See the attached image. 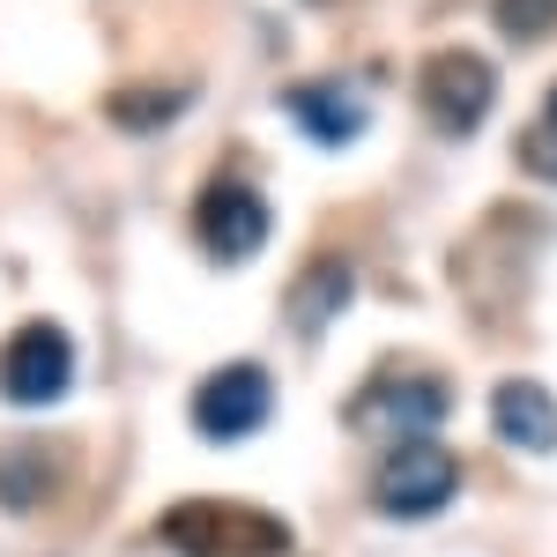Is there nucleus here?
<instances>
[{
    "mask_svg": "<svg viewBox=\"0 0 557 557\" xmlns=\"http://www.w3.org/2000/svg\"><path fill=\"white\" fill-rule=\"evenodd\" d=\"M178 97L172 89H127V97H112V120L120 127H157V120H172Z\"/></svg>",
    "mask_w": 557,
    "mask_h": 557,
    "instance_id": "f8f14e48",
    "label": "nucleus"
},
{
    "mask_svg": "<svg viewBox=\"0 0 557 557\" xmlns=\"http://www.w3.org/2000/svg\"><path fill=\"white\" fill-rule=\"evenodd\" d=\"M520 164H528L535 178H550V186H557V127H550V120L520 134Z\"/></svg>",
    "mask_w": 557,
    "mask_h": 557,
    "instance_id": "ddd939ff",
    "label": "nucleus"
},
{
    "mask_svg": "<svg viewBox=\"0 0 557 557\" xmlns=\"http://www.w3.org/2000/svg\"><path fill=\"white\" fill-rule=\"evenodd\" d=\"M417 104H424V120L438 134H475L491 120V104H498V67L483 52H469V45H446V52H431L417 67Z\"/></svg>",
    "mask_w": 557,
    "mask_h": 557,
    "instance_id": "7ed1b4c3",
    "label": "nucleus"
},
{
    "mask_svg": "<svg viewBox=\"0 0 557 557\" xmlns=\"http://www.w3.org/2000/svg\"><path fill=\"white\" fill-rule=\"evenodd\" d=\"M438 417H446V386L431 380V372L386 380V386H372V394L349 409V424H357V431H394V438H424ZM394 438H386V446H394Z\"/></svg>",
    "mask_w": 557,
    "mask_h": 557,
    "instance_id": "0eeeda50",
    "label": "nucleus"
},
{
    "mask_svg": "<svg viewBox=\"0 0 557 557\" xmlns=\"http://www.w3.org/2000/svg\"><path fill=\"white\" fill-rule=\"evenodd\" d=\"M491 15H498V30L520 38V45L557 30V0H491Z\"/></svg>",
    "mask_w": 557,
    "mask_h": 557,
    "instance_id": "9b49d317",
    "label": "nucleus"
},
{
    "mask_svg": "<svg viewBox=\"0 0 557 557\" xmlns=\"http://www.w3.org/2000/svg\"><path fill=\"white\" fill-rule=\"evenodd\" d=\"M268 409H275V394H268V372L260 364H223V372H209V380L194 386V431L215 438V446L253 438L268 424Z\"/></svg>",
    "mask_w": 557,
    "mask_h": 557,
    "instance_id": "423d86ee",
    "label": "nucleus"
},
{
    "mask_svg": "<svg viewBox=\"0 0 557 557\" xmlns=\"http://www.w3.org/2000/svg\"><path fill=\"white\" fill-rule=\"evenodd\" d=\"M543 120H550V127H557V89H550V112H543Z\"/></svg>",
    "mask_w": 557,
    "mask_h": 557,
    "instance_id": "4468645a",
    "label": "nucleus"
},
{
    "mask_svg": "<svg viewBox=\"0 0 557 557\" xmlns=\"http://www.w3.org/2000/svg\"><path fill=\"white\" fill-rule=\"evenodd\" d=\"M491 431L520 454H557V394L543 380H498L491 386Z\"/></svg>",
    "mask_w": 557,
    "mask_h": 557,
    "instance_id": "6e6552de",
    "label": "nucleus"
},
{
    "mask_svg": "<svg viewBox=\"0 0 557 557\" xmlns=\"http://www.w3.org/2000/svg\"><path fill=\"white\" fill-rule=\"evenodd\" d=\"M290 120H298L312 141L343 149V141L364 134V97L343 89V83H305V89H290Z\"/></svg>",
    "mask_w": 557,
    "mask_h": 557,
    "instance_id": "1a4fd4ad",
    "label": "nucleus"
},
{
    "mask_svg": "<svg viewBox=\"0 0 557 557\" xmlns=\"http://www.w3.org/2000/svg\"><path fill=\"white\" fill-rule=\"evenodd\" d=\"M157 535L178 557H290V520L253 498H178Z\"/></svg>",
    "mask_w": 557,
    "mask_h": 557,
    "instance_id": "f257e3e1",
    "label": "nucleus"
},
{
    "mask_svg": "<svg viewBox=\"0 0 557 557\" xmlns=\"http://www.w3.org/2000/svg\"><path fill=\"white\" fill-rule=\"evenodd\" d=\"M75 386V343L52 327V320H30V327H15L8 349H0V394L15 401V409H45V401H60Z\"/></svg>",
    "mask_w": 557,
    "mask_h": 557,
    "instance_id": "39448f33",
    "label": "nucleus"
},
{
    "mask_svg": "<svg viewBox=\"0 0 557 557\" xmlns=\"http://www.w3.org/2000/svg\"><path fill=\"white\" fill-rule=\"evenodd\" d=\"M461 491V461L438 446V438H394L372 469V506L386 520H431L454 506Z\"/></svg>",
    "mask_w": 557,
    "mask_h": 557,
    "instance_id": "f03ea898",
    "label": "nucleus"
},
{
    "mask_svg": "<svg viewBox=\"0 0 557 557\" xmlns=\"http://www.w3.org/2000/svg\"><path fill=\"white\" fill-rule=\"evenodd\" d=\"M343 305H349V260H312L305 283L290 290V320H298L305 335H320Z\"/></svg>",
    "mask_w": 557,
    "mask_h": 557,
    "instance_id": "9d476101",
    "label": "nucleus"
},
{
    "mask_svg": "<svg viewBox=\"0 0 557 557\" xmlns=\"http://www.w3.org/2000/svg\"><path fill=\"white\" fill-rule=\"evenodd\" d=\"M194 231H201V253L223 260V268H238V260H253L268 246V201H260L253 178L223 172L201 186V201H194Z\"/></svg>",
    "mask_w": 557,
    "mask_h": 557,
    "instance_id": "20e7f679",
    "label": "nucleus"
}]
</instances>
